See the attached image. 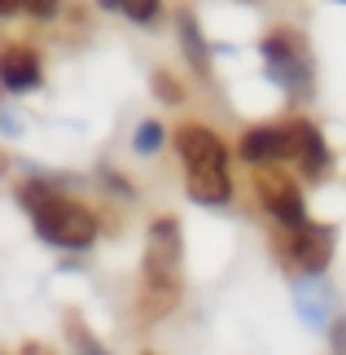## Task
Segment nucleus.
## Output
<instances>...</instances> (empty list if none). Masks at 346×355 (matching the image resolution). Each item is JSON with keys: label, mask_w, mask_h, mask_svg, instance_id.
Segmentation results:
<instances>
[{"label": "nucleus", "mask_w": 346, "mask_h": 355, "mask_svg": "<svg viewBox=\"0 0 346 355\" xmlns=\"http://www.w3.org/2000/svg\"><path fill=\"white\" fill-rule=\"evenodd\" d=\"M254 193H259V207L272 215L276 224L285 228V233H294V228L307 224V202H302L298 184L289 180L281 171H259L254 175Z\"/></svg>", "instance_id": "5"}, {"label": "nucleus", "mask_w": 346, "mask_h": 355, "mask_svg": "<svg viewBox=\"0 0 346 355\" xmlns=\"http://www.w3.org/2000/svg\"><path fill=\"white\" fill-rule=\"evenodd\" d=\"M263 58H268L276 84H281L289 97H302V92H311V62L307 53H302V40L294 31H272L263 40Z\"/></svg>", "instance_id": "4"}, {"label": "nucleus", "mask_w": 346, "mask_h": 355, "mask_svg": "<svg viewBox=\"0 0 346 355\" xmlns=\"http://www.w3.org/2000/svg\"><path fill=\"white\" fill-rule=\"evenodd\" d=\"M158 9H162V0H128V5H123V13L136 18V22H154Z\"/></svg>", "instance_id": "15"}, {"label": "nucleus", "mask_w": 346, "mask_h": 355, "mask_svg": "<svg viewBox=\"0 0 346 355\" xmlns=\"http://www.w3.org/2000/svg\"><path fill=\"white\" fill-rule=\"evenodd\" d=\"M281 254L289 268H298L302 277H320V272L329 268V259H334V228L325 224H302L294 228V233L281 237Z\"/></svg>", "instance_id": "6"}, {"label": "nucleus", "mask_w": 346, "mask_h": 355, "mask_svg": "<svg viewBox=\"0 0 346 355\" xmlns=\"http://www.w3.org/2000/svg\"><path fill=\"white\" fill-rule=\"evenodd\" d=\"M175 154L184 162L189 198L202 207H224L232 198V171H228V145L206 123H180L171 132Z\"/></svg>", "instance_id": "2"}, {"label": "nucleus", "mask_w": 346, "mask_h": 355, "mask_svg": "<svg viewBox=\"0 0 346 355\" xmlns=\"http://www.w3.org/2000/svg\"><path fill=\"white\" fill-rule=\"evenodd\" d=\"M22 0H0V18H9V13H18Z\"/></svg>", "instance_id": "19"}, {"label": "nucleus", "mask_w": 346, "mask_h": 355, "mask_svg": "<svg viewBox=\"0 0 346 355\" xmlns=\"http://www.w3.org/2000/svg\"><path fill=\"white\" fill-rule=\"evenodd\" d=\"M329 347H334V355H346V316L329 324Z\"/></svg>", "instance_id": "16"}, {"label": "nucleus", "mask_w": 346, "mask_h": 355, "mask_svg": "<svg viewBox=\"0 0 346 355\" xmlns=\"http://www.w3.org/2000/svg\"><path fill=\"white\" fill-rule=\"evenodd\" d=\"M0 84L9 92H31L40 84V58L22 44H9L0 53Z\"/></svg>", "instance_id": "9"}, {"label": "nucleus", "mask_w": 346, "mask_h": 355, "mask_svg": "<svg viewBox=\"0 0 346 355\" xmlns=\"http://www.w3.org/2000/svg\"><path fill=\"white\" fill-rule=\"evenodd\" d=\"M26 9L35 13V18H53V13H58V0H22Z\"/></svg>", "instance_id": "17"}, {"label": "nucleus", "mask_w": 346, "mask_h": 355, "mask_svg": "<svg viewBox=\"0 0 346 355\" xmlns=\"http://www.w3.org/2000/svg\"><path fill=\"white\" fill-rule=\"evenodd\" d=\"M180 35H184V53H189L193 71L206 75V71H211V62H206V44H202V35H198V22H193V13H184V18H180Z\"/></svg>", "instance_id": "12"}, {"label": "nucleus", "mask_w": 346, "mask_h": 355, "mask_svg": "<svg viewBox=\"0 0 346 355\" xmlns=\"http://www.w3.org/2000/svg\"><path fill=\"white\" fill-rule=\"evenodd\" d=\"M141 355H154V351H141Z\"/></svg>", "instance_id": "22"}, {"label": "nucleus", "mask_w": 346, "mask_h": 355, "mask_svg": "<svg viewBox=\"0 0 346 355\" xmlns=\"http://www.w3.org/2000/svg\"><path fill=\"white\" fill-rule=\"evenodd\" d=\"M180 263H184V233H180V220L158 215V220L149 224L145 259H141V290H136V316H141V324H158V320H167L175 311L180 294H184Z\"/></svg>", "instance_id": "1"}, {"label": "nucleus", "mask_w": 346, "mask_h": 355, "mask_svg": "<svg viewBox=\"0 0 346 355\" xmlns=\"http://www.w3.org/2000/svg\"><path fill=\"white\" fill-rule=\"evenodd\" d=\"M18 355H58V351H53L49 343H22V351Z\"/></svg>", "instance_id": "18"}, {"label": "nucleus", "mask_w": 346, "mask_h": 355, "mask_svg": "<svg viewBox=\"0 0 346 355\" xmlns=\"http://www.w3.org/2000/svg\"><path fill=\"white\" fill-rule=\"evenodd\" d=\"M18 202L31 211L35 233L49 245H58V250H88V245L96 241V233H101L96 215L84 207V202L62 198L58 189L44 184V180H26L18 189Z\"/></svg>", "instance_id": "3"}, {"label": "nucleus", "mask_w": 346, "mask_h": 355, "mask_svg": "<svg viewBox=\"0 0 346 355\" xmlns=\"http://www.w3.org/2000/svg\"><path fill=\"white\" fill-rule=\"evenodd\" d=\"M96 5H101V9H114V13H123V5H128V0H96Z\"/></svg>", "instance_id": "20"}, {"label": "nucleus", "mask_w": 346, "mask_h": 355, "mask_svg": "<svg viewBox=\"0 0 346 355\" xmlns=\"http://www.w3.org/2000/svg\"><path fill=\"white\" fill-rule=\"evenodd\" d=\"M162 141H167V132H162V123H154V119H145L141 128H136V136H132L136 154H158Z\"/></svg>", "instance_id": "13"}, {"label": "nucleus", "mask_w": 346, "mask_h": 355, "mask_svg": "<svg viewBox=\"0 0 346 355\" xmlns=\"http://www.w3.org/2000/svg\"><path fill=\"white\" fill-rule=\"evenodd\" d=\"M154 92H158V101H167V105H180V101H184V88H180L175 75H167V71L154 75Z\"/></svg>", "instance_id": "14"}, {"label": "nucleus", "mask_w": 346, "mask_h": 355, "mask_svg": "<svg viewBox=\"0 0 346 355\" xmlns=\"http://www.w3.org/2000/svg\"><path fill=\"white\" fill-rule=\"evenodd\" d=\"M237 154H241V162H250V167L294 158V145H289V128H276V123H259V128H250V132L241 136Z\"/></svg>", "instance_id": "7"}, {"label": "nucleus", "mask_w": 346, "mask_h": 355, "mask_svg": "<svg viewBox=\"0 0 346 355\" xmlns=\"http://www.w3.org/2000/svg\"><path fill=\"white\" fill-rule=\"evenodd\" d=\"M5 167H9V158H5V154H0V175H5Z\"/></svg>", "instance_id": "21"}, {"label": "nucleus", "mask_w": 346, "mask_h": 355, "mask_svg": "<svg viewBox=\"0 0 346 355\" xmlns=\"http://www.w3.org/2000/svg\"><path fill=\"white\" fill-rule=\"evenodd\" d=\"M66 338H71V355H110V347L75 316V311H66Z\"/></svg>", "instance_id": "10"}, {"label": "nucleus", "mask_w": 346, "mask_h": 355, "mask_svg": "<svg viewBox=\"0 0 346 355\" xmlns=\"http://www.w3.org/2000/svg\"><path fill=\"white\" fill-rule=\"evenodd\" d=\"M294 298H298V316H302V324H311V329H325V324H329V298H325V294H307L302 285L294 290Z\"/></svg>", "instance_id": "11"}, {"label": "nucleus", "mask_w": 346, "mask_h": 355, "mask_svg": "<svg viewBox=\"0 0 346 355\" xmlns=\"http://www.w3.org/2000/svg\"><path fill=\"white\" fill-rule=\"evenodd\" d=\"M289 145H294V158H298V167L307 171V175H325L329 171V145H325V136L315 123L307 119H294L289 123Z\"/></svg>", "instance_id": "8"}]
</instances>
